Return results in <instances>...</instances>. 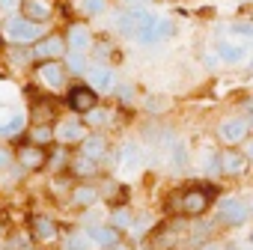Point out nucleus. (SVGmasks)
<instances>
[{
    "label": "nucleus",
    "instance_id": "12",
    "mask_svg": "<svg viewBox=\"0 0 253 250\" xmlns=\"http://www.w3.org/2000/svg\"><path fill=\"white\" fill-rule=\"evenodd\" d=\"M86 83L95 89V92H110L113 86H116V75H113V69H107V66H86Z\"/></svg>",
    "mask_w": 253,
    "mask_h": 250
},
{
    "label": "nucleus",
    "instance_id": "42",
    "mask_svg": "<svg viewBox=\"0 0 253 250\" xmlns=\"http://www.w3.org/2000/svg\"><path fill=\"white\" fill-rule=\"evenodd\" d=\"M247 155H250V158H253V143H250V149H247Z\"/></svg>",
    "mask_w": 253,
    "mask_h": 250
},
{
    "label": "nucleus",
    "instance_id": "47",
    "mask_svg": "<svg viewBox=\"0 0 253 250\" xmlns=\"http://www.w3.org/2000/svg\"><path fill=\"white\" fill-rule=\"evenodd\" d=\"M250 69H253V60H250Z\"/></svg>",
    "mask_w": 253,
    "mask_h": 250
},
{
    "label": "nucleus",
    "instance_id": "36",
    "mask_svg": "<svg viewBox=\"0 0 253 250\" xmlns=\"http://www.w3.org/2000/svg\"><path fill=\"white\" fill-rule=\"evenodd\" d=\"M116 89V95L122 98V101H131L134 98V86H128V83H122V86H113Z\"/></svg>",
    "mask_w": 253,
    "mask_h": 250
},
{
    "label": "nucleus",
    "instance_id": "49",
    "mask_svg": "<svg viewBox=\"0 0 253 250\" xmlns=\"http://www.w3.org/2000/svg\"><path fill=\"white\" fill-rule=\"evenodd\" d=\"M0 45H3V42H0Z\"/></svg>",
    "mask_w": 253,
    "mask_h": 250
},
{
    "label": "nucleus",
    "instance_id": "26",
    "mask_svg": "<svg viewBox=\"0 0 253 250\" xmlns=\"http://www.w3.org/2000/svg\"><path fill=\"white\" fill-rule=\"evenodd\" d=\"M89 235L86 232H72L69 238H66V244H63V250H89Z\"/></svg>",
    "mask_w": 253,
    "mask_h": 250
},
{
    "label": "nucleus",
    "instance_id": "27",
    "mask_svg": "<svg viewBox=\"0 0 253 250\" xmlns=\"http://www.w3.org/2000/svg\"><path fill=\"white\" fill-rule=\"evenodd\" d=\"M104 9H107V0H81V12H84V15H89V18L101 15Z\"/></svg>",
    "mask_w": 253,
    "mask_h": 250
},
{
    "label": "nucleus",
    "instance_id": "31",
    "mask_svg": "<svg viewBox=\"0 0 253 250\" xmlns=\"http://www.w3.org/2000/svg\"><path fill=\"white\" fill-rule=\"evenodd\" d=\"M170 33H173V21L170 18H155V36H158V42L167 39Z\"/></svg>",
    "mask_w": 253,
    "mask_h": 250
},
{
    "label": "nucleus",
    "instance_id": "3",
    "mask_svg": "<svg viewBox=\"0 0 253 250\" xmlns=\"http://www.w3.org/2000/svg\"><path fill=\"white\" fill-rule=\"evenodd\" d=\"M69 51L66 45V36L60 33H51V36H39L33 45H30V60H63V54Z\"/></svg>",
    "mask_w": 253,
    "mask_h": 250
},
{
    "label": "nucleus",
    "instance_id": "46",
    "mask_svg": "<svg viewBox=\"0 0 253 250\" xmlns=\"http://www.w3.org/2000/svg\"><path fill=\"white\" fill-rule=\"evenodd\" d=\"M250 244H253V232H250Z\"/></svg>",
    "mask_w": 253,
    "mask_h": 250
},
{
    "label": "nucleus",
    "instance_id": "23",
    "mask_svg": "<svg viewBox=\"0 0 253 250\" xmlns=\"http://www.w3.org/2000/svg\"><path fill=\"white\" fill-rule=\"evenodd\" d=\"M217 57L226 60V63H241L247 57V48L244 45H235V42H220L217 45Z\"/></svg>",
    "mask_w": 253,
    "mask_h": 250
},
{
    "label": "nucleus",
    "instance_id": "48",
    "mask_svg": "<svg viewBox=\"0 0 253 250\" xmlns=\"http://www.w3.org/2000/svg\"><path fill=\"white\" fill-rule=\"evenodd\" d=\"M140 3H143V0H140Z\"/></svg>",
    "mask_w": 253,
    "mask_h": 250
},
{
    "label": "nucleus",
    "instance_id": "11",
    "mask_svg": "<svg viewBox=\"0 0 253 250\" xmlns=\"http://www.w3.org/2000/svg\"><path fill=\"white\" fill-rule=\"evenodd\" d=\"M57 235H60V226H57L54 217H48V214H33V220H30V238H33V241L48 244V241H57Z\"/></svg>",
    "mask_w": 253,
    "mask_h": 250
},
{
    "label": "nucleus",
    "instance_id": "13",
    "mask_svg": "<svg viewBox=\"0 0 253 250\" xmlns=\"http://www.w3.org/2000/svg\"><path fill=\"white\" fill-rule=\"evenodd\" d=\"M21 15L36 21V24H48L54 18V6L48 3V0H21Z\"/></svg>",
    "mask_w": 253,
    "mask_h": 250
},
{
    "label": "nucleus",
    "instance_id": "20",
    "mask_svg": "<svg viewBox=\"0 0 253 250\" xmlns=\"http://www.w3.org/2000/svg\"><path fill=\"white\" fill-rule=\"evenodd\" d=\"M244 170H247V155H241V152H235V149H229V152L220 155V173H226V176H241Z\"/></svg>",
    "mask_w": 253,
    "mask_h": 250
},
{
    "label": "nucleus",
    "instance_id": "7",
    "mask_svg": "<svg viewBox=\"0 0 253 250\" xmlns=\"http://www.w3.org/2000/svg\"><path fill=\"white\" fill-rule=\"evenodd\" d=\"M66 101H69V107L75 110V113H86L89 107H95L98 104V92L86 83H78V86H72L69 89V95H66Z\"/></svg>",
    "mask_w": 253,
    "mask_h": 250
},
{
    "label": "nucleus",
    "instance_id": "43",
    "mask_svg": "<svg viewBox=\"0 0 253 250\" xmlns=\"http://www.w3.org/2000/svg\"><path fill=\"white\" fill-rule=\"evenodd\" d=\"M220 250H238V247H220Z\"/></svg>",
    "mask_w": 253,
    "mask_h": 250
},
{
    "label": "nucleus",
    "instance_id": "41",
    "mask_svg": "<svg viewBox=\"0 0 253 250\" xmlns=\"http://www.w3.org/2000/svg\"><path fill=\"white\" fill-rule=\"evenodd\" d=\"M0 250H15V247H12V244H3V247H0Z\"/></svg>",
    "mask_w": 253,
    "mask_h": 250
},
{
    "label": "nucleus",
    "instance_id": "15",
    "mask_svg": "<svg viewBox=\"0 0 253 250\" xmlns=\"http://www.w3.org/2000/svg\"><path fill=\"white\" fill-rule=\"evenodd\" d=\"M24 113L12 110V104H0V134H21Z\"/></svg>",
    "mask_w": 253,
    "mask_h": 250
},
{
    "label": "nucleus",
    "instance_id": "2",
    "mask_svg": "<svg viewBox=\"0 0 253 250\" xmlns=\"http://www.w3.org/2000/svg\"><path fill=\"white\" fill-rule=\"evenodd\" d=\"M36 81H39L42 86H48L51 92H60V89H66V83H69V72H66L63 60H39V66H36Z\"/></svg>",
    "mask_w": 253,
    "mask_h": 250
},
{
    "label": "nucleus",
    "instance_id": "35",
    "mask_svg": "<svg viewBox=\"0 0 253 250\" xmlns=\"http://www.w3.org/2000/svg\"><path fill=\"white\" fill-rule=\"evenodd\" d=\"M206 173L209 176H217L220 173V155H209L206 158Z\"/></svg>",
    "mask_w": 253,
    "mask_h": 250
},
{
    "label": "nucleus",
    "instance_id": "22",
    "mask_svg": "<svg viewBox=\"0 0 253 250\" xmlns=\"http://www.w3.org/2000/svg\"><path fill=\"white\" fill-rule=\"evenodd\" d=\"M69 170H72V176H78V179H89V176H95V173H98V161H92V158L81 155V158H75V161L69 164Z\"/></svg>",
    "mask_w": 253,
    "mask_h": 250
},
{
    "label": "nucleus",
    "instance_id": "32",
    "mask_svg": "<svg viewBox=\"0 0 253 250\" xmlns=\"http://www.w3.org/2000/svg\"><path fill=\"white\" fill-rule=\"evenodd\" d=\"M66 149H69V146H63L57 155H51V158H48V164H51L54 170H66V164H69V152H66Z\"/></svg>",
    "mask_w": 253,
    "mask_h": 250
},
{
    "label": "nucleus",
    "instance_id": "34",
    "mask_svg": "<svg viewBox=\"0 0 253 250\" xmlns=\"http://www.w3.org/2000/svg\"><path fill=\"white\" fill-rule=\"evenodd\" d=\"M69 191H72V188H69V182H66V179H60V176H57V179L51 182V194H54V197H66Z\"/></svg>",
    "mask_w": 253,
    "mask_h": 250
},
{
    "label": "nucleus",
    "instance_id": "10",
    "mask_svg": "<svg viewBox=\"0 0 253 250\" xmlns=\"http://www.w3.org/2000/svg\"><path fill=\"white\" fill-rule=\"evenodd\" d=\"M217 217H220L223 223H229V226H238V223H244V220L250 217V211H247V206H244L241 200L226 197V200H220V206H217Z\"/></svg>",
    "mask_w": 253,
    "mask_h": 250
},
{
    "label": "nucleus",
    "instance_id": "29",
    "mask_svg": "<svg viewBox=\"0 0 253 250\" xmlns=\"http://www.w3.org/2000/svg\"><path fill=\"white\" fill-rule=\"evenodd\" d=\"M173 244H176V232L173 229H164V235L152 238V250H170Z\"/></svg>",
    "mask_w": 253,
    "mask_h": 250
},
{
    "label": "nucleus",
    "instance_id": "25",
    "mask_svg": "<svg viewBox=\"0 0 253 250\" xmlns=\"http://www.w3.org/2000/svg\"><path fill=\"white\" fill-rule=\"evenodd\" d=\"M104 122H110V110H104V107H89L86 113H84V125H92V128H98V125H104Z\"/></svg>",
    "mask_w": 253,
    "mask_h": 250
},
{
    "label": "nucleus",
    "instance_id": "45",
    "mask_svg": "<svg viewBox=\"0 0 253 250\" xmlns=\"http://www.w3.org/2000/svg\"><path fill=\"white\" fill-rule=\"evenodd\" d=\"M247 211H250V214H253V206H250V208H247Z\"/></svg>",
    "mask_w": 253,
    "mask_h": 250
},
{
    "label": "nucleus",
    "instance_id": "30",
    "mask_svg": "<svg viewBox=\"0 0 253 250\" xmlns=\"http://www.w3.org/2000/svg\"><path fill=\"white\" fill-rule=\"evenodd\" d=\"M110 226H116V229L131 226V214H128V208H116V211L110 214Z\"/></svg>",
    "mask_w": 253,
    "mask_h": 250
},
{
    "label": "nucleus",
    "instance_id": "9",
    "mask_svg": "<svg viewBox=\"0 0 253 250\" xmlns=\"http://www.w3.org/2000/svg\"><path fill=\"white\" fill-rule=\"evenodd\" d=\"M247 131H250V125H247V119H241V116H229V119H223L220 125H217V137L223 140V143H241L244 137H247Z\"/></svg>",
    "mask_w": 253,
    "mask_h": 250
},
{
    "label": "nucleus",
    "instance_id": "33",
    "mask_svg": "<svg viewBox=\"0 0 253 250\" xmlns=\"http://www.w3.org/2000/svg\"><path fill=\"white\" fill-rule=\"evenodd\" d=\"M12 164H15V152H12L9 146H0V173L9 170Z\"/></svg>",
    "mask_w": 253,
    "mask_h": 250
},
{
    "label": "nucleus",
    "instance_id": "40",
    "mask_svg": "<svg viewBox=\"0 0 253 250\" xmlns=\"http://www.w3.org/2000/svg\"><path fill=\"white\" fill-rule=\"evenodd\" d=\"M200 250H220V244H203Z\"/></svg>",
    "mask_w": 253,
    "mask_h": 250
},
{
    "label": "nucleus",
    "instance_id": "28",
    "mask_svg": "<svg viewBox=\"0 0 253 250\" xmlns=\"http://www.w3.org/2000/svg\"><path fill=\"white\" fill-rule=\"evenodd\" d=\"M185 164H188V146H185V140H176L173 143V167L185 170Z\"/></svg>",
    "mask_w": 253,
    "mask_h": 250
},
{
    "label": "nucleus",
    "instance_id": "16",
    "mask_svg": "<svg viewBox=\"0 0 253 250\" xmlns=\"http://www.w3.org/2000/svg\"><path fill=\"white\" fill-rule=\"evenodd\" d=\"M66 45L72 48V51H89L92 48V30L86 27V24H72L69 27V33H66Z\"/></svg>",
    "mask_w": 253,
    "mask_h": 250
},
{
    "label": "nucleus",
    "instance_id": "4",
    "mask_svg": "<svg viewBox=\"0 0 253 250\" xmlns=\"http://www.w3.org/2000/svg\"><path fill=\"white\" fill-rule=\"evenodd\" d=\"M15 164H21V167L30 170V173L45 170V167H48V152H45V146H36V143L24 140V143L15 149Z\"/></svg>",
    "mask_w": 253,
    "mask_h": 250
},
{
    "label": "nucleus",
    "instance_id": "14",
    "mask_svg": "<svg viewBox=\"0 0 253 250\" xmlns=\"http://www.w3.org/2000/svg\"><path fill=\"white\" fill-rule=\"evenodd\" d=\"M57 119V101L48 95H36L30 101V122H54Z\"/></svg>",
    "mask_w": 253,
    "mask_h": 250
},
{
    "label": "nucleus",
    "instance_id": "17",
    "mask_svg": "<svg viewBox=\"0 0 253 250\" xmlns=\"http://www.w3.org/2000/svg\"><path fill=\"white\" fill-rule=\"evenodd\" d=\"M69 200H72L78 208H89V206H95V203L101 200V194H98L95 185H72Z\"/></svg>",
    "mask_w": 253,
    "mask_h": 250
},
{
    "label": "nucleus",
    "instance_id": "18",
    "mask_svg": "<svg viewBox=\"0 0 253 250\" xmlns=\"http://www.w3.org/2000/svg\"><path fill=\"white\" fill-rule=\"evenodd\" d=\"M27 140L36 143V146H51L54 143V122H30V131H27Z\"/></svg>",
    "mask_w": 253,
    "mask_h": 250
},
{
    "label": "nucleus",
    "instance_id": "24",
    "mask_svg": "<svg viewBox=\"0 0 253 250\" xmlns=\"http://www.w3.org/2000/svg\"><path fill=\"white\" fill-rule=\"evenodd\" d=\"M63 60H66V63H63L66 72H72V75H84V72H86V54H84V51H72V48H69V51L63 54Z\"/></svg>",
    "mask_w": 253,
    "mask_h": 250
},
{
    "label": "nucleus",
    "instance_id": "6",
    "mask_svg": "<svg viewBox=\"0 0 253 250\" xmlns=\"http://www.w3.org/2000/svg\"><path fill=\"white\" fill-rule=\"evenodd\" d=\"M146 21H152V12H146L143 6H131V9H125V12L116 18V30H119L122 36H137V30H140Z\"/></svg>",
    "mask_w": 253,
    "mask_h": 250
},
{
    "label": "nucleus",
    "instance_id": "39",
    "mask_svg": "<svg viewBox=\"0 0 253 250\" xmlns=\"http://www.w3.org/2000/svg\"><path fill=\"white\" fill-rule=\"evenodd\" d=\"M203 63H206L209 69H214V66L220 63V57H217V54H214V57H211V54H206V60H203Z\"/></svg>",
    "mask_w": 253,
    "mask_h": 250
},
{
    "label": "nucleus",
    "instance_id": "8",
    "mask_svg": "<svg viewBox=\"0 0 253 250\" xmlns=\"http://www.w3.org/2000/svg\"><path fill=\"white\" fill-rule=\"evenodd\" d=\"M209 200H211L209 191H203V188H191V191H185V194L179 197V208H182L185 214H191V217H200V214L209 208Z\"/></svg>",
    "mask_w": 253,
    "mask_h": 250
},
{
    "label": "nucleus",
    "instance_id": "1",
    "mask_svg": "<svg viewBox=\"0 0 253 250\" xmlns=\"http://www.w3.org/2000/svg\"><path fill=\"white\" fill-rule=\"evenodd\" d=\"M39 36H45V24H36L24 15L6 18V39L12 48H30Z\"/></svg>",
    "mask_w": 253,
    "mask_h": 250
},
{
    "label": "nucleus",
    "instance_id": "38",
    "mask_svg": "<svg viewBox=\"0 0 253 250\" xmlns=\"http://www.w3.org/2000/svg\"><path fill=\"white\" fill-rule=\"evenodd\" d=\"M18 3H21V0H0V9H6V12H9V9H15Z\"/></svg>",
    "mask_w": 253,
    "mask_h": 250
},
{
    "label": "nucleus",
    "instance_id": "5",
    "mask_svg": "<svg viewBox=\"0 0 253 250\" xmlns=\"http://www.w3.org/2000/svg\"><path fill=\"white\" fill-rule=\"evenodd\" d=\"M84 137H86V125L78 119H63L54 125V140L60 146H78Z\"/></svg>",
    "mask_w": 253,
    "mask_h": 250
},
{
    "label": "nucleus",
    "instance_id": "19",
    "mask_svg": "<svg viewBox=\"0 0 253 250\" xmlns=\"http://www.w3.org/2000/svg\"><path fill=\"white\" fill-rule=\"evenodd\" d=\"M78 146H81V152H84L86 158H92V161H101V158L107 155V140H104L101 134H86Z\"/></svg>",
    "mask_w": 253,
    "mask_h": 250
},
{
    "label": "nucleus",
    "instance_id": "44",
    "mask_svg": "<svg viewBox=\"0 0 253 250\" xmlns=\"http://www.w3.org/2000/svg\"><path fill=\"white\" fill-rule=\"evenodd\" d=\"M110 250H125V247H116V244H113V247H110Z\"/></svg>",
    "mask_w": 253,
    "mask_h": 250
},
{
    "label": "nucleus",
    "instance_id": "21",
    "mask_svg": "<svg viewBox=\"0 0 253 250\" xmlns=\"http://www.w3.org/2000/svg\"><path fill=\"white\" fill-rule=\"evenodd\" d=\"M86 235H89V241L95 247H113V244H119V229L116 226H89Z\"/></svg>",
    "mask_w": 253,
    "mask_h": 250
},
{
    "label": "nucleus",
    "instance_id": "37",
    "mask_svg": "<svg viewBox=\"0 0 253 250\" xmlns=\"http://www.w3.org/2000/svg\"><path fill=\"white\" fill-rule=\"evenodd\" d=\"M235 36H253V24H232L229 27Z\"/></svg>",
    "mask_w": 253,
    "mask_h": 250
}]
</instances>
